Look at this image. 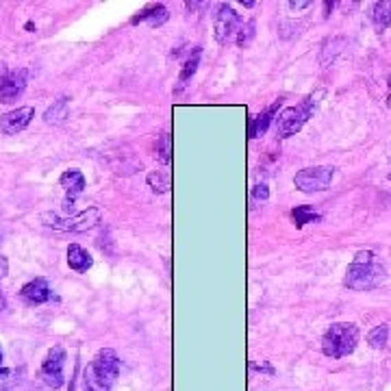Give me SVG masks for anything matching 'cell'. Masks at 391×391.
<instances>
[{"label":"cell","instance_id":"obj_14","mask_svg":"<svg viewBox=\"0 0 391 391\" xmlns=\"http://www.w3.org/2000/svg\"><path fill=\"white\" fill-rule=\"evenodd\" d=\"M167 18H170V13H167V9L161 5V3H155V5H148L144 7L142 11L137 13V16L131 18V24H139V22H146L148 26H161L167 22Z\"/></svg>","mask_w":391,"mask_h":391},{"label":"cell","instance_id":"obj_19","mask_svg":"<svg viewBox=\"0 0 391 391\" xmlns=\"http://www.w3.org/2000/svg\"><path fill=\"white\" fill-rule=\"evenodd\" d=\"M319 220H322V215L315 213L313 209L306 207V204H304V207H296V209L291 211V222L296 224V229H302L304 224H311V222L315 224V222H319Z\"/></svg>","mask_w":391,"mask_h":391},{"label":"cell","instance_id":"obj_5","mask_svg":"<svg viewBox=\"0 0 391 391\" xmlns=\"http://www.w3.org/2000/svg\"><path fill=\"white\" fill-rule=\"evenodd\" d=\"M335 167L332 165H315V167H304L296 176H293V185L302 193H317L326 191L332 183Z\"/></svg>","mask_w":391,"mask_h":391},{"label":"cell","instance_id":"obj_9","mask_svg":"<svg viewBox=\"0 0 391 391\" xmlns=\"http://www.w3.org/2000/svg\"><path fill=\"white\" fill-rule=\"evenodd\" d=\"M26 83H29V72L26 70H11L0 76V103L9 105L16 103L24 94Z\"/></svg>","mask_w":391,"mask_h":391},{"label":"cell","instance_id":"obj_16","mask_svg":"<svg viewBox=\"0 0 391 391\" xmlns=\"http://www.w3.org/2000/svg\"><path fill=\"white\" fill-rule=\"evenodd\" d=\"M370 18H372L374 29L383 33L391 24V0H379V3H374L370 9Z\"/></svg>","mask_w":391,"mask_h":391},{"label":"cell","instance_id":"obj_4","mask_svg":"<svg viewBox=\"0 0 391 391\" xmlns=\"http://www.w3.org/2000/svg\"><path fill=\"white\" fill-rule=\"evenodd\" d=\"M41 222H44V226L54 229V231L85 233L98 226V222H101V209L89 207L87 211H81L72 218H59L57 213H41Z\"/></svg>","mask_w":391,"mask_h":391},{"label":"cell","instance_id":"obj_10","mask_svg":"<svg viewBox=\"0 0 391 391\" xmlns=\"http://www.w3.org/2000/svg\"><path fill=\"white\" fill-rule=\"evenodd\" d=\"M35 118L33 107H18L13 111H7L5 116H0V133L3 135H18L31 124Z\"/></svg>","mask_w":391,"mask_h":391},{"label":"cell","instance_id":"obj_32","mask_svg":"<svg viewBox=\"0 0 391 391\" xmlns=\"http://www.w3.org/2000/svg\"><path fill=\"white\" fill-rule=\"evenodd\" d=\"M389 87H391V78H389Z\"/></svg>","mask_w":391,"mask_h":391},{"label":"cell","instance_id":"obj_3","mask_svg":"<svg viewBox=\"0 0 391 391\" xmlns=\"http://www.w3.org/2000/svg\"><path fill=\"white\" fill-rule=\"evenodd\" d=\"M319 96H322V92H317L315 96L304 98L302 105H298V107L283 109L281 114H278V118H276V135L281 137V139H287L291 135L300 133V129L315 114V107H317V98Z\"/></svg>","mask_w":391,"mask_h":391},{"label":"cell","instance_id":"obj_23","mask_svg":"<svg viewBox=\"0 0 391 391\" xmlns=\"http://www.w3.org/2000/svg\"><path fill=\"white\" fill-rule=\"evenodd\" d=\"M83 391H111V387L98 381V376L94 374L92 366H87L85 372H83Z\"/></svg>","mask_w":391,"mask_h":391},{"label":"cell","instance_id":"obj_24","mask_svg":"<svg viewBox=\"0 0 391 391\" xmlns=\"http://www.w3.org/2000/svg\"><path fill=\"white\" fill-rule=\"evenodd\" d=\"M148 187L155 193H167V191H170V178H167L165 174H161L159 170L150 172L148 174Z\"/></svg>","mask_w":391,"mask_h":391},{"label":"cell","instance_id":"obj_21","mask_svg":"<svg viewBox=\"0 0 391 391\" xmlns=\"http://www.w3.org/2000/svg\"><path fill=\"white\" fill-rule=\"evenodd\" d=\"M255 20H246V22H242L240 24V29H237V46L240 48H246L250 41H253V37H255Z\"/></svg>","mask_w":391,"mask_h":391},{"label":"cell","instance_id":"obj_22","mask_svg":"<svg viewBox=\"0 0 391 391\" xmlns=\"http://www.w3.org/2000/svg\"><path fill=\"white\" fill-rule=\"evenodd\" d=\"M170 152H172V137H170V133H163L157 139V157L163 165H170V161H172Z\"/></svg>","mask_w":391,"mask_h":391},{"label":"cell","instance_id":"obj_29","mask_svg":"<svg viewBox=\"0 0 391 391\" xmlns=\"http://www.w3.org/2000/svg\"><path fill=\"white\" fill-rule=\"evenodd\" d=\"M7 374H9V370L3 368V348H0V381H3Z\"/></svg>","mask_w":391,"mask_h":391},{"label":"cell","instance_id":"obj_18","mask_svg":"<svg viewBox=\"0 0 391 391\" xmlns=\"http://www.w3.org/2000/svg\"><path fill=\"white\" fill-rule=\"evenodd\" d=\"M67 107H70V98H67V96H61L59 101L54 103L52 107H48V111L44 114L46 124H61V122H65V118H67Z\"/></svg>","mask_w":391,"mask_h":391},{"label":"cell","instance_id":"obj_25","mask_svg":"<svg viewBox=\"0 0 391 391\" xmlns=\"http://www.w3.org/2000/svg\"><path fill=\"white\" fill-rule=\"evenodd\" d=\"M253 200L255 202H268V198H270V189H268V185L265 183H259V185H255L253 187Z\"/></svg>","mask_w":391,"mask_h":391},{"label":"cell","instance_id":"obj_12","mask_svg":"<svg viewBox=\"0 0 391 391\" xmlns=\"http://www.w3.org/2000/svg\"><path fill=\"white\" fill-rule=\"evenodd\" d=\"M59 185L67 191V200H65L63 209L65 211H72L74 198L78 193H83V189H85V176H83L81 170H65L59 178Z\"/></svg>","mask_w":391,"mask_h":391},{"label":"cell","instance_id":"obj_15","mask_svg":"<svg viewBox=\"0 0 391 391\" xmlns=\"http://www.w3.org/2000/svg\"><path fill=\"white\" fill-rule=\"evenodd\" d=\"M67 265H70V270H74L76 274H85L94 265V259L83 246L70 244L67 246Z\"/></svg>","mask_w":391,"mask_h":391},{"label":"cell","instance_id":"obj_20","mask_svg":"<svg viewBox=\"0 0 391 391\" xmlns=\"http://www.w3.org/2000/svg\"><path fill=\"white\" fill-rule=\"evenodd\" d=\"M389 341V326L387 324H379L374 326L370 332H368V344L374 348V350H383Z\"/></svg>","mask_w":391,"mask_h":391},{"label":"cell","instance_id":"obj_31","mask_svg":"<svg viewBox=\"0 0 391 391\" xmlns=\"http://www.w3.org/2000/svg\"><path fill=\"white\" fill-rule=\"evenodd\" d=\"M244 7H246V9L255 7V0H244Z\"/></svg>","mask_w":391,"mask_h":391},{"label":"cell","instance_id":"obj_8","mask_svg":"<svg viewBox=\"0 0 391 391\" xmlns=\"http://www.w3.org/2000/svg\"><path fill=\"white\" fill-rule=\"evenodd\" d=\"M65 350L61 346H54L48 350V355L44 357V363H41V379L44 383L52 389H59L65 383L63 376V368H65Z\"/></svg>","mask_w":391,"mask_h":391},{"label":"cell","instance_id":"obj_17","mask_svg":"<svg viewBox=\"0 0 391 391\" xmlns=\"http://www.w3.org/2000/svg\"><path fill=\"white\" fill-rule=\"evenodd\" d=\"M200 54H202V48L196 46L193 52H189V57L183 61V67H180V74H178V85L180 87L187 85V83L193 78L196 70H198V65H200Z\"/></svg>","mask_w":391,"mask_h":391},{"label":"cell","instance_id":"obj_6","mask_svg":"<svg viewBox=\"0 0 391 391\" xmlns=\"http://www.w3.org/2000/svg\"><path fill=\"white\" fill-rule=\"evenodd\" d=\"M244 20L240 18V13H237L231 5L226 3H220L213 11V31H215V41L218 44L224 46L226 41L233 39V35L240 29V24Z\"/></svg>","mask_w":391,"mask_h":391},{"label":"cell","instance_id":"obj_13","mask_svg":"<svg viewBox=\"0 0 391 391\" xmlns=\"http://www.w3.org/2000/svg\"><path fill=\"white\" fill-rule=\"evenodd\" d=\"M278 109H281V101H276L274 105H270L265 111H261L259 116H253L250 118V124H248V135L250 139H259L268 133L270 124L274 122V116L278 114Z\"/></svg>","mask_w":391,"mask_h":391},{"label":"cell","instance_id":"obj_30","mask_svg":"<svg viewBox=\"0 0 391 391\" xmlns=\"http://www.w3.org/2000/svg\"><path fill=\"white\" fill-rule=\"evenodd\" d=\"M5 309H7V298H5L3 289H0V313H5Z\"/></svg>","mask_w":391,"mask_h":391},{"label":"cell","instance_id":"obj_28","mask_svg":"<svg viewBox=\"0 0 391 391\" xmlns=\"http://www.w3.org/2000/svg\"><path fill=\"white\" fill-rule=\"evenodd\" d=\"M7 274H9V261H7V257L0 255V278H5Z\"/></svg>","mask_w":391,"mask_h":391},{"label":"cell","instance_id":"obj_27","mask_svg":"<svg viewBox=\"0 0 391 391\" xmlns=\"http://www.w3.org/2000/svg\"><path fill=\"white\" fill-rule=\"evenodd\" d=\"M309 5H311L309 0H291V3H289V9L298 11V9H304V7H309Z\"/></svg>","mask_w":391,"mask_h":391},{"label":"cell","instance_id":"obj_1","mask_svg":"<svg viewBox=\"0 0 391 391\" xmlns=\"http://www.w3.org/2000/svg\"><path fill=\"white\" fill-rule=\"evenodd\" d=\"M383 268L376 263V255L372 250H361L357 253L355 261L348 265L346 285L355 291H370L381 283Z\"/></svg>","mask_w":391,"mask_h":391},{"label":"cell","instance_id":"obj_11","mask_svg":"<svg viewBox=\"0 0 391 391\" xmlns=\"http://www.w3.org/2000/svg\"><path fill=\"white\" fill-rule=\"evenodd\" d=\"M20 298L24 304L29 306H39V304H46L48 300H52V289L48 285L46 278H33V281L26 283L20 289Z\"/></svg>","mask_w":391,"mask_h":391},{"label":"cell","instance_id":"obj_26","mask_svg":"<svg viewBox=\"0 0 391 391\" xmlns=\"http://www.w3.org/2000/svg\"><path fill=\"white\" fill-rule=\"evenodd\" d=\"M250 370H253V372H261V374H268V376H274V374H276L270 363H250Z\"/></svg>","mask_w":391,"mask_h":391},{"label":"cell","instance_id":"obj_2","mask_svg":"<svg viewBox=\"0 0 391 391\" xmlns=\"http://www.w3.org/2000/svg\"><path fill=\"white\" fill-rule=\"evenodd\" d=\"M361 332L352 322H337L332 324L322 337V352L330 359H344L352 355L359 346Z\"/></svg>","mask_w":391,"mask_h":391},{"label":"cell","instance_id":"obj_7","mask_svg":"<svg viewBox=\"0 0 391 391\" xmlns=\"http://www.w3.org/2000/svg\"><path fill=\"white\" fill-rule=\"evenodd\" d=\"M89 366H92L94 374L98 376V381L101 383H105L107 387L116 385L118 376H120V357L116 355V350H111V348L98 350Z\"/></svg>","mask_w":391,"mask_h":391}]
</instances>
